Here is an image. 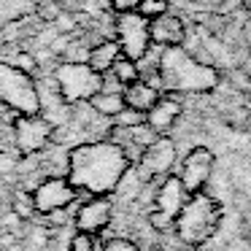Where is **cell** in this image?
Instances as JSON below:
<instances>
[{"label":"cell","mask_w":251,"mask_h":251,"mask_svg":"<svg viewBox=\"0 0 251 251\" xmlns=\"http://www.w3.org/2000/svg\"><path fill=\"white\" fill-rule=\"evenodd\" d=\"M127 168L130 159L108 138L81 143L68 151V181L78 189V195H111Z\"/></svg>","instance_id":"cell-1"},{"label":"cell","mask_w":251,"mask_h":251,"mask_svg":"<svg viewBox=\"0 0 251 251\" xmlns=\"http://www.w3.org/2000/svg\"><path fill=\"white\" fill-rule=\"evenodd\" d=\"M162 89L168 92H211L219 84V73L208 62H200L184 51V46H168L159 57Z\"/></svg>","instance_id":"cell-2"},{"label":"cell","mask_w":251,"mask_h":251,"mask_svg":"<svg viewBox=\"0 0 251 251\" xmlns=\"http://www.w3.org/2000/svg\"><path fill=\"white\" fill-rule=\"evenodd\" d=\"M219 224H222V205H219L216 197H211L208 192H197L189 195L184 202V208L178 211L173 224V235L178 238L181 246H197L208 243V240L216 235Z\"/></svg>","instance_id":"cell-3"},{"label":"cell","mask_w":251,"mask_h":251,"mask_svg":"<svg viewBox=\"0 0 251 251\" xmlns=\"http://www.w3.org/2000/svg\"><path fill=\"white\" fill-rule=\"evenodd\" d=\"M0 100L17 114H38L41 100L30 73L0 62Z\"/></svg>","instance_id":"cell-4"},{"label":"cell","mask_w":251,"mask_h":251,"mask_svg":"<svg viewBox=\"0 0 251 251\" xmlns=\"http://www.w3.org/2000/svg\"><path fill=\"white\" fill-rule=\"evenodd\" d=\"M54 87L65 103H87L100 92V73H95L87 62H65L54 73Z\"/></svg>","instance_id":"cell-5"},{"label":"cell","mask_w":251,"mask_h":251,"mask_svg":"<svg viewBox=\"0 0 251 251\" xmlns=\"http://www.w3.org/2000/svg\"><path fill=\"white\" fill-rule=\"evenodd\" d=\"M116 44H119L122 54L138 62L149 51V46H151L149 19H143L138 11L119 14L116 17Z\"/></svg>","instance_id":"cell-6"},{"label":"cell","mask_w":251,"mask_h":251,"mask_svg":"<svg viewBox=\"0 0 251 251\" xmlns=\"http://www.w3.org/2000/svg\"><path fill=\"white\" fill-rule=\"evenodd\" d=\"M54 127L41 114H19L14 122V143L22 154H38L51 143Z\"/></svg>","instance_id":"cell-7"},{"label":"cell","mask_w":251,"mask_h":251,"mask_svg":"<svg viewBox=\"0 0 251 251\" xmlns=\"http://www.w3.org/2000/svg\"><path fill=\"white\" fill-rule=\"evenodd\" d=\"M213 168H216V157L208 146H195L189 154L184 157L178 168V178L184 184L186 195H197V192H205L208 181L213 176Z\"/></svg>","instance_id":"cell-8"},{"label":"cell","mask_w":251,"mask_h":251,"mask_svg":"<svg viewBox=\"0 0 251 251\" xmlns=\"http://www.w3.org/2000/svg\"><path fill=\"white\" fill-rule=\"evenodd\" d=\"M33 200H35V211L41 216L51 211H60L68 208L78 200V189L65 178V176H46L38 186L33 189Z\"/></svg>","instance_id":"cell-9"},{"label":"cell","mask_w":251,"mask_h":251,"mask_svg":"<svg viewBox=\"0 0 251 251\" xmlns=\"http://www.w3.org/2000/svg\"><path fill=\"white\" fill-rule=\"evenodd\" d=\"M173 165H176V143L168 135H159L154 143L146 146V151L141 154L135 168L143 181H159L165 176H170Z\"/></svg>","instance_id":"cell-10"},{"label":"cell","mask_w":251,"mask_h":251,"mask_svg":"<svg viewBox=\"0 0 251 251\" xmlns=\"http://www.w3.org/2000/svg\"><path fill=\"white\" fill-rule=\"evenodd\" d=\"M114 219V202L108 200V195H95L87 197L84 202H78V211L73 216V227L78 232L100 235Z\"/></svg>","instance_id":"cell-11"},{"label":"cell","mask_w":251,"mask_h":251,"mask_svg":"<svg viewBox=\"0 0 251 251\" xmlns=\"http://www.w3.org/2000/svg\"><path fill=\"white\" fill-rule=\"evenodd\" d=\"M184 114V105L176 95H159V100L146 111V125L151 127L157 135H168L176 127V122Z\"/></svg>","instance_id":"cell-12"},{"label":"cell","mask_w":251,"mask_h":251,"mask_svg":"<svg viewBox=\"0 0 251 251\" xmlns=\"http://www.w3.org/2000/svg\"><path fill=\"white\" fill-rule=\"evenodd\" d=\"M149 35H151V44L162 46V49H168V46H184L186 44V25L181 17L168 11L149 22Z\"/></svg>","instance_id":"cell-13"},{"label":"cell","mask_w":251,"mask_h":251,"mask_svg":"<svg viewBox=\"0 0 251 251\" xmlns=\"http://www.w3.org/2000/svg\"><path fill=\"white\" fill-rule=\"evenodd\" d=\"M186 189L184 184H181L178 176H165V178L157 181V192H154V208L162 213H168V216H178V211L184 208L186 202Z\"/></svg>","instance_id":"cell-14"},{"label":"cell","mask_w":251,"mask_h":251,"mask_svg":"<svg viewBox=\"0 0 251 251\" xmlns=\"http://www.w3.org/2000/svg\"><path fill=\"white\" fill-rule=\"evenodd\" d=\"M122 98H125L127 108H135V111H143V114H146V111L159 100V89L151 87L149 81H143V78H138V81L127 84Z\"/></svg>","instance_id":"cell-15"},{"label":"cell","mask_w":251,"mask_h":251,"mask_svg":"<svg viewBox=\"0 0 251 251\" xmlns=\"http://www.w3.org/2000/svg\"><path fill=\"white\" fill-rule=\"evenodd\" d=\"M122 57V49L116 41H100V44H95L92 49H89L87 54V65L92 68L95 73H108L111 68H114V62Z\"/></svg>","instance_id":"cell-16"},{"label":"cell","mask_w":251,"mask_h":251,"mask_svg":"<svg viewBox=\"0 0 251 251\" xmlns=\"http://www.w3.org/2000/svg\"><path fill=\"white\" fill-rule=\"evenodd\" d=\"M87 103L92 105L100 116H105V119H114V116L125 108V98H122V92H103V89H100L98 95H92Z\"/></svg>","instance_id":"cell-17"},{"label":"cell","mask_w":251,"mask_h":251,"mask_svg":"<svg viewBox=\"0 0 251 251\" xmlns=\"http://www.w3.org/2000/svg\"><path fill=\"white\" fill-rule=\"evenodd\" d=\"M111 73H114L116 78H119L122 84H132V81H138V78H141V73H138V62L135 60H130V57H125L122 54L119 60L114 62V68H111Z\"/></svg>","instance_id":"cell-18"},{"label":"cell","mask_w":251,"mask_h":251,"mask_svg":"<svg viewBox=\"0 0 251 251\" xmlns=\"http://www.w3.org/2000/svg\"><path fill=\"white\" fill-rule=\"evenodd\" d=\"M11 211L14 213H19V216L25 219V222H30V219L35 216V200H33V192L30 189H22V192H17L14 195V202H11Z\"/></svg>","instance_id":"cell-19"},{"label":"cell","mask_w":251,"mask_h":251,"mask_svg":"<svg viewBox=\"0 0 251 251\" xmlns=\"http://www.w3.org/2000/svg\"><path fill=\"white\" fill-rule=\"evenodd\" d=\"M146 222H149V227H151L154 232L165 235V232H173L176 219L168 216V213H162V211H157V208H151V211H149V216H146Z\"/></svg>","instance_id":"cell-20"},{"label":"cell","mask_w":251,"mask_h":251,"mask_svg":"<svg viewBox=\"0 0 251 251\" xmlns=\"http://www.w3.org/2000/svg\"><path fill=\"white\" fill-rule=\"evenodd\" d=\"M143 122H146V114H143V111H135V108H127L125 105V108L111 119V125L114 127H135V125H143Z\"/></svg>","instance_id":"cell-21"},{"label":"cell","mask_w":251,"mask_h":251,"mask_svg":"<svg viewBox=\"0 0 251 251\" xmlns=\"http://www.w3.org/2000/svg\"><path fill=\"white\" fill-rule=\"evenodd\" d=\"M138 14L151 22V19L168 14V0H141V3H138Z\"/></svg>","instance_id":"cell-22"},{"label":"cell","mask_w":251,"mask_h":251,"mask_svg":"<svg viewBox=\"0 0 251 251\" xmlns=\"http://www.w3.org/2000/svg\"><path fill=\"white\" fill-rule=\"evenodd\" d=\"M68 251H98V240H95V235L89 232H78L71 238V246H68Z\"/></svg>","instance_id":"cell-23"},{"label":"cell","mask_w":251,"mask_h":251,"mask_svg":"<svg viewBox=\"0 0 251 251\" xmlns=\"http://www.w3.org/2000/svg\"><path fill=\"white\" fill-rule=\"evenodd\" d=\"M98 251H138V246L130 238H111L103 246H98Z\"/></svg>","instance_id":"cell-24"},{"label":"cell","mask_w":251,"mask_h":251,"mask_svg":"<svg viewBox=\"0 0 251 251\" xmlns=\"http://www.w3.org/2000/svg\"><path fill=\"white\" fill-rule=\"evenodd\" d=\"M19 168V157L11 151H0V176H11Z\"/></svg>","instance_id":"cell-25"},{"label":"cell","mask_w":251,"mask_h":251,"mask_svg":"<svg viewBox=\"0 0 251 251\" xmlns=\"http://www.w3.org/2000/svg\"><path fill=\"white\" fill-rule=\"evenodd\" d=\"M108 3L116 14H130V11H138V3L141 0H108Z\"/></svg>","instance_id":"cell-26"},{"label":"cell","mask_w":251,"mask_h":251,"mask_svg":"<svg viewBox=\"0 0 251 251\" xmlns=\"http://www.w3.org/2000/svg\"><path fill=\"white\" fill-rule=\"evenodd\" d=\"M146 251H168L165 246H151V249H146Z\"/></svg>","instance_id":"cell-27"}]
</instances>
